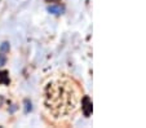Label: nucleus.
Returning a JSON list of instances; mask_svg holds the SVG:
<instances>
[{"instance_id": "obj_1", "label": "nucleus", "mask_w": 146, "mask_h": 128, "mask_svg": "<svg viewBox=\"0 0 146 128\" xmlns=\"http://www.w3.org/2000/svg\"><path fill=\"white\" fill-rule=\"evenodd\" d=\"M82 88L75 79L67 75H57L45 83L43 103L48 115L54 120L71 118L79 110Z\"/></svg>"}, {"instance_id": "obj_5", "label": "nucleus", "mask_w": 146, "mask_h": 128, "mask_svg": "<svg viewBox=\"0 0 146 128\" xmlns=\"http://www.w3.org/2000/svg\"><path fill=\"white\" fill-rule=\"evenodd\" d=\"M9 49H11V44H9V42H3L1 44H0V53L5 54V53L9 52Z\"/></svg>"}, {"instance_id": "obj_6", "label": "nucleus", "mask_w": 146, "mask_h": 128, "mask_svg": "<svg viewBox=\"0 0 146 128\" xmlns=\"http://www.w3.org/2000/svg\"><path fill=\"white\" fill-rule=\"evenodd\" d=\"M31 110H33V103H31V101L25 100V113H30Z\"/></svg>"}, {"instance_id": "obj_7", "label": "nucleus", "mask_w": 146, "mask_h": 128, "mask_svg": "<svg viewBox=\"0 0 146 128\" xmlns=\"http://www.w3.org/2000/svg\"><path fill=\"white\" fill-rule=\"evenodd\" d=\"M5 62H7V57L4 56L3 53H0V67L4 66V65H5Z\"/></svg>"}, {"instance_id": "obj_2", "label": "nucleus", "mask_w": 146, "mask_h": 128, "mask_svg": "<svg viewBox=\"0 0 146 128\" xmlns=\"http://www.w3.org/2000/svg\"><path fill=\"white\" fill-rule=\"evenodd\" d=\"M82 111L86 117H89L92 114V101L89 98V96H84L82 98Z\"/></svg>"}, {"instance_id": "obj_4", "label": "nucleus", "mask_w": 146, "mask_h": 128, "mask_svg": "<svg viewBox=\"0 0 146 128\" xmlns=\"http://www.w3.org/2000/svg\"><path fill=\"white\" fill-rule=\"evenodd\" d=\"M9 82H11V79H9L8 71H7V70H0V84L8 86Z\"/></svg>"}, {"instance_id": "obj_9", "label": "nucleus", "mask_w": 146, "mask_h": 128, "mask_svg": "<svg viewBox=\"0 0 146 128\" xmlns=\"http://www.w3.org/2000/svg\"><path fill=\"white\" fill-rule=\"evenodd\" d=\"M47 3H57V1H60V0H45Z\"/></svg>"}, {"instance_id": "obj_8", "label": "nucleus", "mask_w": 146, "mask_h": 128, "mask_svg": "<svg viewBox=\"0 0 146 128\" xmlns=\"http://www.w3.org/2000/svg\"><path fill=\"white\" fill-rule=\"evenodd\" d=\"M3 103H4V97L3 96H0V107L3 106Z\"/></svg>"}, {"instance_id": "obj_3", "label": "nucleus", "mask_w": 146, "mask_h": 128, "mask_svg": "<svg viewBox=\"0 0 146 128\" xmlns=\"http://www.w3.org/2000/svg\"><path fill=\"white\" fill-rule=\"evenodd\" d=\"M48 12L52 14H56V16H60L64 12V7L58 5V4H52V5L48 7Z\"/></svg>"}]
</instances>
